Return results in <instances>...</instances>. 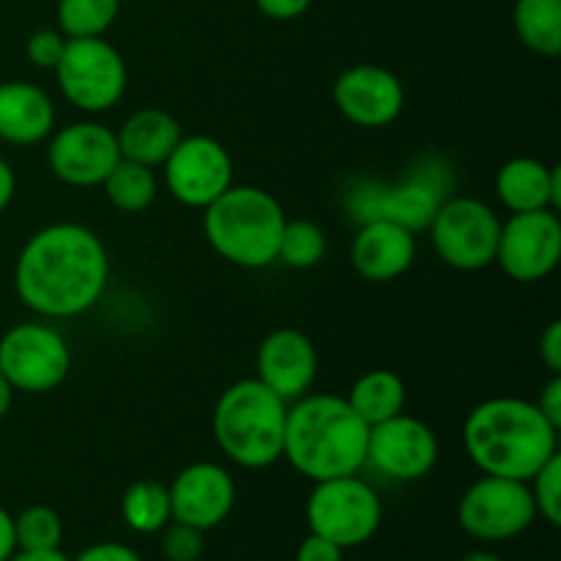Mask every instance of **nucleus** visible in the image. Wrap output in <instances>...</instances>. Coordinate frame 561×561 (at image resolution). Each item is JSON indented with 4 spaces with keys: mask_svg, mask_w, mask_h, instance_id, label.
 Masks as SVG:
<instances>
[{
    "mask_svg": "<svg viewBox=\"0 0 561 561\" xmlns=\"http://www.w3.org/2000/svg\"><path fill=\"white\" fill-rule=\"evenodd\" d=\"M110 257L93 230L75 222L42 228L25 241L14 266L22 305L44 318H75L102 299Z\"/></svg>",
    "mask_w": 561,
    "mask_h": 561,
    "instance_id": "obj_1",
    "label": "nucleus"
},
{
    "mask_svg": "<svg viewBox=\"0 0 561 561\" xmlns=\"http://www.w3.org/2000/svg\"><path fill=\"white\" fill-rule=\"evenodd\" d=\"M463 447L482 474L529 482L559 453V431L529 400L493 398L469 414Z\"/></svg>",
    "mask_w": 561,
    "mask_h": 561,
    "instance_id": "obj_2",
    "label": "nucleus"
},
{
    "mask_svg": "<svg viewBox=\"0 0 561 561\" xmlns=\"http://www.w3.org/2000/svg\"><path fill=\"white\" fill-rule=\"evenodd\" d=\"M370 425L337 394H305L288 405L283 458L312 482L359 474Z\"/></svg>",
    "mask_w": 561,
    "mask_h": 561,
    "instance_id": "obj_3",
    "label": "nucleus"
},
{
    "mask_svg": "<svg viewBox=\"0 0 561 561\" xmlns=\"http://www.w3.org/2000/svg\"><path fill=\"white\" fill-rule=\"evenodd\" d=\"M288 403L257 378L236 381L219 394L214 436L219 449L241 469H268L283 458Z\"/></svg>",
    "mask_w": 561,
    "mask_h": 561,
    "instance_id": "obj_4",
    "label": "nucleus"
},
{
    "mask_svg": "<svg viewBox=\"0 0 561 561\" xmlns=\"http://www.w3.org/2000/svg\"><path fill=\"white\" fill-rule=\"evenodd\" d=\"M203 211V233L219 257L241 268H263L277 261L285 211L266 190L228 186Z\"/></svg>",
    "mask_w": 561,
    "mask_h": 561,
    "instance_id": "obj_5",
    "label": "nucleus"
},
{
    "mask_svg": "<svg viewBox=\"0 0 561 561\" xmlns=\"http://www.w3.org/2000/svg\"><path fill=\"white\" fill-rule=\"evenodd\" d=\"M383 507L378 493L356 474L316 482L307 499V526L343 551L359 548L381 529Z\"/></svg>",
    "mask_w": 561,
    "mask_h": 561,
    "instance_id": "obj_6",
    "label": "nucleus"
},
{
    "mask_svg": "<svg viewBox=\"0 0 561 561\" xmlns=\"http://www.w3.org/2000/svg\"><path fill=\"white\" fill-rule=\"evenodd\" d=\"M431 239L438 257L458 272H482L496 263L502 219L477 197H447L431 219Z\"/></svg>",
    "mask_w": 561,
    "mask_h": 561,
    "instance_id": "obj_7",
    "label": "nucleus"
},
{
    "mask_svg": "<svg viewBox=\"0 0 561 561\" xmlns=\"http://www.w3.org/2000/svg\"><path fill=\"white\" fill-rule=\"evenodd\" d=\"M447 168L427 162L425 170H416L411 179L400 181V184L383 186L365 181L351 192L348 208L359 222L387 219V222L403 225L411 233H416L431 225L438 206L447 201Z\"/></svg>",
    "mask_w": 561,
    "mask_h": 561,
    "instance_id": "obj_8",
    "label": "nucleus"
},
{
    "mask_svg": "<svg viewBox=\"0 0 561 561\" xmlns=\"http://www.w3.org/2000/svg\"><path fill=\"white\" fill-rule=\"evenodd\" d=\"M55 75L64 96L85 113H104L115 107L126 91L124 58L102 36L66 38Z\"/></svg>",
    "mask_w": 561,
    "mask_h": 561,
    "instance_id": "obj_9",
    "label": "nucleus"
},
{
    "mask_svg": "<svg viewBox=\"0 0 561 561\" xmlns=\"http://www.w3.org/2000/svg\"><path fill=\"white\" fill-rule=\"evenodd\" d=\"M537 518L529 482L507 477H480L466 488L458 504L460 529L482 542H504L524 535Z\"/></svg>",
    "mask_w": 561,
    "mask_h": 561,
    "instance_id": "obj_10",
    "label": "nucleus"
},
{
    "mask_svg": "<svg viewBox=\"0 0 561 561\" xmlns=\"http://www.w3.org/2000/svg\"><path fill=\"white\" fill-rule=\"evenodd\" d=\"M69 367V345L47 323H20L0 337V373L14 392H53L66 381Z\"/></svg>",
    "mask_w": 561,
    "mask_h": 561,
    "instance_id": "obj_11",
    "label": "nucleus"
},
{
    "mask_svg": "<svg viewBox=\"0 0 561 561\" xmlns=\"http://www.w3.org/2000/svg\"><path fill=\"white\" fill-rule=\"evenodd\" d=\"M561 257V222L557 211L540 208V211L513 214L502 222L496 247V263L502 272L515 283H540Z\"/></svg>",
    "mask_w": 561,
    "mask_h": 561,
    "instance_id": "obj_12",
    "label": "nucleus"
},
{
    "mask_svg": "<svg viewBox=\"0 0 561 561\" xmlns=\"http://www.w3.org/2000/svg\"><path fill=\"white\" fill-rule=\"evenodd\" d=\"M164 181L179 203L206 208L228 186H233V159L214 137H181L179 146L164 159Z\"/></svg>",
    "mask_w": 561,
    "mask_h": 561,
    "instance_id": "obj_13",
    "label": "nucleus"
},
{
    "mask_svg": "<svg viewBox=\"0 0 561 561\" xmlns=\"http://www.w3.org/2000/svg\"><path fill=\"white\" fill-rule=\"evenodd\" d=\"M367 463L394 482L422 480L438 463V438L431 425L403 411L370 427Z\"/></svg>",
    "mask_w": 561,
    "mask_h": 561,
    "instance_id": "obj_14",
    "label": "nucleus"
},
{
    "mask_svg": "<svg viewBox=\"0 0 561 561\" xmlns=\"http://www.w3.org/2000/svg\"><path fill=\"white\" fill-rule=\"evenodd\" d=\"M118 159V137L96 121L64 126L55 131L47 148L49 170L69 186H99Z\"/></svg>",
    "mask_w": 561,
    "mask_h": 561,
    "instance_id": "obj_15",
    "label": "nucleus"
},
{
    "mask_svg": "<svg viewBox=\"0 0 561 561\" xmlns=\"http://www.w3.org/2000/svg\"><path fill=\"white\" fill-rule=\"evenodd\" d=\"M334 104L340 113L365 129H383L403 113V82L383 66H351L334 80Z\"/></svg>",
    "mask_w": 561,
    "mask_h": 561,
    "instance_id": "obj_16",
    "label": "nucleus"
},
{
    "mask_svg": "<svg viewBox=\"0 0 561 561\" xmlns=\"http://www.w3.org/2000/svg\"><path fill=\"white\" fill-rule=\"evenodd\" d=\"M168 493L173 520L201 531L217 529L222 520H228L236 504V482L230 471L206 460L181 469Z\"/></svg>",
    "mask_w": 561,
    "mask_h": 561,
    "instance_id": "obj_17",
    "label": "nucleus"
},
{
    "mask_svg": "<svg viewBox=\"0 0 561 561\" xmlns=\"http://www.w3.org/2000/svg\"><path fill=\"white\" fill-rule=\"evenodd\" d=\"M318 376V351L299 329H277L257 348V381L285 403L305 398Z\"/></svg>",
    "mask_w": 561,
    "mask_h": 561,
    "instance_id": "obj_18",
    "label": "nucleus"
},
{
    "mask_svg": "<svg viewBox=\"0 0 561 561\" xmlns=\"http://www.w3.org/2000/svg\"><path fill=\"white\" fill-rule=\"evenodd\" d=\"M416 257V236L387 219L362 222L351 244V263L367 283H389L411 268Z\"/></svg>",
    "mask_w": 561,
    "mask_h": 561,
    "instance_id": "obj_19",
    "label": "nucleus"
},
{
    "mask_svg": "<svg viewBox=\"0 0 561 561\" xmlns=\"http://www.w3.org/2000/svg\"><path fill=\"white\" fill-rule=\"evenodd\" d=\"M55 129L53 99L22 80L0 82V140L36 146Z\"/></svg>",
    "mask_w": 561,
    "mask_h": 561,
    "instance_id": "obj_20",
    "label": "nucleus"
},
{
    "mask_svg": "<svg viewBox=\"0 0 561 561\" xmlns=\"http://www.w3.org/2000/svg\"><path fill=\"white\" fill-rule=\"evenodd\" d=\"M496 195L513 214L561 206V170L531 157H515L496 175Z\"/></svg>",
    "mask_w": 561,
    "mask_h": 561,
    "instance_id": "obj_21",
    "label": "nucleus"
},
{
    "mask_svg": "<svg viewBox=\"0 0 561 561\" xmlns=\"http://www.w3.org/2000/svg\"><path fill=\"white\" fill-rule=\"evenodd\" d=\"M115 137H118L121 159L140 162L146 168H157V164H164L170 151L179 146L181 126L164 110L146 107L129 115L126 124L115 131Z\"/></svg>",
    "mask_w": 561,
    "mask_h": 561,
    "instance_id": "obj_22",
    "label": "nucleus"
},
{
    "mask_svg": "<svg viewBox=\"0 0 561 561\" xmlns=\"http://www.w3.org/2000/svg\"><path fill=\"white\" fill-rule=\"evenodd\" d=\"M345 400L359 414V420H365L373 427L378 422L403 414L405 383L392 370H370L351 387V394Z\"/></svg>",
    "mask_w": 561,
    "mask_h": 561,
    "instance_id": "obj_23",
    "label": "nucleus"
},
{
    "mask_svg": "<svg viewBox=\"0 0 561 561\" xmlns=\"http://www.w3.org/2000/svg\"><path fill=\"white\" fill-rule=\"evenodd\" d=\"M513 22L520 42L537 55L557 58L561 53V0H518Z\"/></svg>",
    "mask_w": 561,
    "mask_h": 561,
    "instance_id": "obj_24",
    "label": "nucleus"
},
{
    "mask_svg": "<svg viewBox=\"0 0 561 561\" xmlns=\"http://www.w3.org/2000/svg\"><path fill=\"white\" fill-rule=\"evenodd\" d=\"M121 515H124V524L137 535H157L173 520L168 488L157 480L131 482L121 499Z\"/></svg>",
    "mask_w": 561,
    "mask_h": 561,
    "instance_id": "obj_25",
    "label": "nucleus"
},
{
    "mask_svg": "<svg viewBox=\"0 0 561 561\" xmlns=\"http://www.w3.org/2000/svg\"><path fill=\"white\" fill-rule=\"evenodd\" d=\"M102 186L107 201L124 214L146 211L153 203V197H157V179H153V170L140 162H129V159H118V164L110 170L107 179L102 181Z\"/></svg>",
    "mask_w": 561,
    "mask_h": 561,
    "instance_id": "obj_26",
    "label": "nucleus"
},
{
    "mask_svg": "<svg viewBox=\"0 0 561 561\" xmlns=\"http://www.w3.org/2000/svg\"><path fill=\"white\" fill-rule=\"evenodd\" d=\"M118 9L121 0H58V27L66 38L104 36Z\"/></svg>",
    "mask_w": 561,
    "mask_h": 561,
    "instance_id": "obj_27",
    "label": "nucleus"
},
{
    "mask_svg": "<svg viewBox=\"0 0 561 561\" xmlns=\"http://www.w3.org/2000/svg\"><path fill=\"white\" fill-rule=\"evenodd\" d=\"M327 255V233L312 219H285L277 261L290 268H312Z\"/></svg>",
    "mask_w": 561,
    "mask_h": 561,
    "instance_id": "obj_28",
    "label": "nucleus"
},
{
    "mask_svg": "<svg viewBox=\"0 0 561 561\" xmlns=\"http://www.w3.org/2000/svg\"><path fill=\"white\" fill-rule=\"evenodd\" d=\"M16 551H53L64 540V520L47 504H31L14 518Z\"/></svg>",
    "mask_w": 561,
    "mask_h": 561,
    "instance_id": "obj_29",
    "label": "nucleus"
},
{
    "mask_svg": "<svg viewBox=\"0 0 561 561\" xmlns=\"http://www.w3.org/2000/svg\"><path fill=\"white\" fill-rule=\"evenodd\" d=\"M531 499L537 515L551 526H561V455L557 453L535 477L529 480Z\"/></svg>",
    "mask_w": 561,
    "mask_h": 561,
    "instance_id": "obj_30",
    "label": "nucleus"
},
{
    "mask_svg": "<svg viewBox=\"0 0 561 561\" xmlns=\"http://www.w3.org/2000/svg\"><path fill=\"white\" fill-rule=\"evenodd\" d=\"M162 553L168 561H197L203 553V531L170 520L162 529Z\"/></svg>",
    "mask_w": 561,
    "mask_h": 561,
    "instance_id": "obj_31",
    "label": "nucleus"
},
{
    "mask_svg": "<svg viewBox=\"0 0 561 561\" xmlns=\"http://www.w3.org/2000/svg\"><path fill=\"white\" fill-rule=\"evenodd\" d=\"M66 47V36L60 31H53V27H42V31L33 33L25 44L27 60L38 69H55L64 55Z\"/></svg>",
    "mask_w": 561,
    "mask_h": 561,
    "instance_id": "obj_32",
    "label": "nucleus"
},
{
    "mask_svg": "<svg viewBox=\"0 0 561 561\" xmlns=\"http://www.w3.org/2000/svg\"><path fill=\"white\" fill-rule=\"evenodd\" d=\"M343 548L334 546L327 537L312 535V531L301 540L299 551H296V561H343Z\"/></svg>",
    "mask_w": 561,
    "mask_h": 561,
    "instance_id": "obj_33",
    "label": "nucleus"
},
{
    "mask_svg": "<svg viewBox=\"0 0 561 561\" xmlns=\"http://www.w3.org/2000/svg\"><path fill=\"white\" fill-rule=\"evenodd\" d=\"M71 561H142L140 553L135 548L124 546V542H96V546H88L85 551Z\"/></svg>",
    "mask_w": 561,
    "mask_h": 561,
    "instance_id": "obj_34",
    "label": "nucleus"
},
{
    "mask_svg": "<svg viewBox=\"0 0 561 561\" xmlns=\"http://www.w3.org/2000/svg\"><path fill=\"white\" fill-rule=\"evenodd\" d=\"M540 359L551 376H561V321H551L540 334Z\"/></svg>",
    "mask_w": 561,
    "mask_h": 561,
    "instance_id": "obj_35",
    "label": "nucleus"
},
{
    "mask_svg": "<svg viewBox=\"0 0 561 561\" xmlns=\"http://www.w3.org/2000/svg\"><path fill=\"white\" fill-rule=\"evenodd\" d=\"M310 3L312 0H255L257 9H261L268 20L277 22L296 20V16H301L310 9Z\"/></svg>",
    "mask_w": 561,
    "mask_h": 561,
    "instance_id": "obj_36",
    "label": "nucleus"
},
{
    "mask_svg": "<svg viewBox=\"0 0 561 561\" xmlns=\"http://www.w3.org/2000/svg\"><path fill=\"white\" fill-rule=\"evenodd\" d=\"M535 405L540 409V414L559 431L561 427V376H551V381L546 383V389H542L540 400H537Z\"/></svg>",
    "mask_w": 561,
    "mask_h": 561,
    "instance_id": "obj_37",
    "label": "nucleus"
},
{
    "mask_svg": "<svg viewBox=\"0 0 561 561\" xmlns=\"http://www.w3.org/2000/svg\"><path fill=\"white\" fill-rule=\"evenodd\" d=\"M16 551L14 537V515L0 507V561H9Z\"/></svg>",
    "mask_w": 561,
    "mask_h": 561,
    "instance_id": "obj_38",
    "label": "nucleus"
},
{
    "mask_svg": "<svg viewBox=\"0 0 561 561\" xmlns=\"http://www.w3.org/2000/svg\"><path fill=\"white\" fill-rule=\"evenodd\" d=\"M14 192H16L14 170H11V164L0 157V211L9 208V203L14 201Z\"/></svg>",
    "mask_w": 561,
    "mask_h": 561,
    "instance_id": "obj_39",
    "label": "nucleus"
},
{
    "mask_svg": "<svg viewBox=\"0 0 561 561\" xmlns=\"http://www.w3.org/2000/svg\"><path fill=\"white\" fill-rule=\"evenodd\" d=\"M9 561H71L60 548L53 551H14V557Z\"/></svg>",
    "mask_w": 561,
    "mask_h": 561,
    "instance_id": "obj_40",
    "label": "nucleus"
},
{
    "mask_svg": "<svg viewBox=\"0 0 561 561\" xmlns=\"http://www.w3.org/2000/svg\"><path fill=\"white\" fill-rule=\"evenodd\" d=\"M11 403H14V387L5 381V376L0 373V420L11 411Z\"/></svg>",
    "mask_w": 561,
    "mask_h": 561,
    "instance_id": "obj_41",
    "label": "nucleus"
},
{
    "mask_svg": "<svg viewBox=\"0 0 561 561\" xmlns=\"http://www.w3.org/2000/svg\"><path fill=\"white\" fill-rule=\"evenodd\" d=\"M460 561H504V559H502V557H496V553L477 551V553H469V557H463Z\"/></svg>",
    "mask_w": 561,
    "mask_h": 561,
    "instance_id": "obj_42",
    "label": "nucleus"
}]
</instances>
